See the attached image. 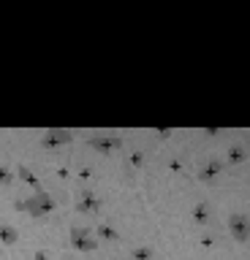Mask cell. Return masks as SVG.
Listing matches in <instances>:
<instances>
[{"instance_id":"6da1fadb","label":"cell","mask_w":250,"mask_h":260,"mask_svg":"<svg viewBox=\"0 0 250 260\" xmlns=\"http://www.w3.org/2000/svg\"><path fill=\"white\" fill-rule=\"evenodd\" d=\"M14 209L17 211H25V214H30V217H46L49 211L54 209V201H52V195L46 192V190H38V192H33L30 198H22V201H17L14 203Z\"/></svg>"},{"instance_id":"7a4b0ae2","label":"cell","mask_w":250,"mask_h":260,"mask_svg":"<svg viewBox=\"0 0 250 260\" xmlns=\"http://www.w3.org/2000/svg\"><path fill=\"white\" fill-rule=\"evenodd\" d=\"M68 241H71V247L79 249V252H95V247H98L95 233L90 231V228H82V225L71 228V231H68Z\"/></svg>"},{"instance_id":"3957f363","label":"cell","mask_w":250,"mask_h":260,"mask_svg":"<svg viewBox=\"0 0 250 260\" xmlns=\"http://www.w3.org/2000/svg\"><path fill=\"white\" fill-rule=\"evenodd\" d=\"M87 146L101 154H112V152L123 149V138L120 136H90L87 138Z\"/></svg>"},{"instance_id":"277c9868","label":"cell","mask_w":250,"mask_h":260,"mask_svg":"<svg viewBox=\"0 0 250 260\" xmlns=\"http://www.w3.org/2000/svg\"><path fill=\"white\" fill-rule=\"evenodd\" d=\"M229 231H231V236H234V241L247 244V241H250V217H245V214H231V217H229Z\"/></svg>"},{"instance_id":"5b68a950","label":"cell","mask_w":250,"mask_h":260,"mask_svg":"<svg viewBox=\"0 0 250 260\" xmlns=\"http://www.w3.org/2000/svg\"><path fill=\"white\" fill-rule=\"evenodd\" d=\"M74 141V133H71V130H66V127H49L46 130V133L41 136V144L44 146H66V144H71Z\"/></svg>"},{"instance_id":"8992f818","label":"cell","mask_w":250,"mask_h":260,"mask_svg":"<svg viewBox=\"0 0 250 260\" xmlns=\"http://www.w3.org/2000/svg\"><path fill=\"white\" fill-rule=\"evenodd\" d=\"M220 174H223V160L220 157H209L204 166L199 168V182L212 184L215 179H220Z\"/></svg>"},{"instance_id":"52a82bcc","label":"cell","mask_w":250,"mask_h":260,"mask_svg":"<svg viewBox=\"0 0 250 260\" xmlns=\"http://www.w3.org/2000/svg\"><path fill=\"white\" fill-rule=\"evenodd\" d=\"M76 211H82V214H98V211H101V201H98V195L90 192V190H82V192H79Z\"/></svg>"},{"instance_id":"ba28073f","label":"cell","mask_w":250,"mask_h":260,"mask_svg":"<svg viewBox=\"0 0 250 260\" xmlns=\"http://www.w3.org/2000/svg\"><path fill=\"white\" fill-rule=\"evenodd\" d=\"M250 157V146L247 144H231L229 146V152H226V160L231 162V166H239V162H245Z\"/></svg>"},{"instance_id":"9c48e42d","label":"cell","mask_w":250,"mask_h":260,"mask_svg":"<svg viewBox=\"0 0 250 260\" xmlns=\"http://www.w3.org/2000/svg\"><path fill=\"white\" fill-rule=\"evenodd\" d=\"M0 241L6 244V247H11V244L19 241V231L9 222H0Z\"/></svg>"},{"instance_id":"30bf717a","label":"cell","mask_w":250,"mask_h":260,"mask_svg":"<svg viewBox=\"0 0 250 260\" xmlns=\"http://www.w3.org/2000/svg\"><path fill=\"white\" fill-rule=\"evenodd\" d=\"M193 219H196L199 225H209V219H212V211H209V203L199 201L196 206H193Z\"/></svg>"},{"instance_id":"8fae6325","label":"cell","mask_w":250,"mask_h":260,"mask_svg":"<svg viewBox=\"0 0 250 260\" xmlns=\"http://www.w3.org/2000/svg\"><path fill=\"white\" fill-rule=\"evenodd\" d=\"M95 233H98V239H103V241H117V239H120V236H117V231H115L112 225H106V222H101V225H98V231H95Z\"/></svg>"},{"instance_id":"7c38bea8","label":"cell","mask_w":250,"mask_h":260,"mask_svg":"<svg viewBox=\"0 0 250 260\" xmlns=\"http://www.w3.org/2000/svg\"><path fill=\"white\" fill-rule=\"evenodd\" d=\"M152 257H155V252L150 247H133L131 252V260H152Z\"/></svg>"},{"instance_id":"4fadbf2b","label":"cell","mask_w":250,"mask_h":260,"mask_svg":"<svg viewBox=\"0 0 250 260\" xmlns=\"http://www.w3.org/2000/svg\"><path fill=\"white\" fill-rule=\"evenodd\" d=\"M19 176L25 179L27 184H33V187H36V192L41 190V184H38V179H36V174H33V171H30V168H25V166H19Z\"/></svg>"},{"instance_id":"5bb4252c","label":"cell","mask_w":250,"mask_h":260,"mask_svg":"<svg viewBox=\"0 0 250 260\" xmlns=\"http://www.w3.org/2000/svg\"><path fill=\"white\" fill-rule=\"evenodd\" d=\"M11 182H14V174H11V168L0 162V187H6V184H11Z\"/></svg>"},{"instance_id":"9a60e30c","label":"cell","mask_w":250,"mask_h":260,"mask_svg":"<svg viewBox=\"0 0 250 260\" xmlns=\"http://www.w3.org/2000/svg\"><path fill=\"white\" fill-rule=\"evenodd\" d=\"M131 162H133V166H142V152H136L133 157H131Z\"/></svg>"},{"instance_id":"2e32d148","label":"cell","mask_w":250,"mask_h":260,"mask_svg":"<svg viewBox=\"0 0 250 260\" xmlns=\"http://www.w3.org/2000/svg\"><path fill=\"white\" fill-rule=\"evenodd\" d=\"M36 260H49V255H46L44 249H38V252H36Z\"/></svg>"},{"instance_id":"e0dca14e","label":"cell","mask_w":250,"mask_h":260,"mask_svg":"<svg viewBox=\"0 0 250 260\" xmlns=\"http://www.w3.org/2000/svg\"><path fill=\"white\" fill-rule=\"evenodd\" d=\"M158 136H160V138H169V136H172V130L163 127V130H158Z\"/></svg>"}]
</instances>
